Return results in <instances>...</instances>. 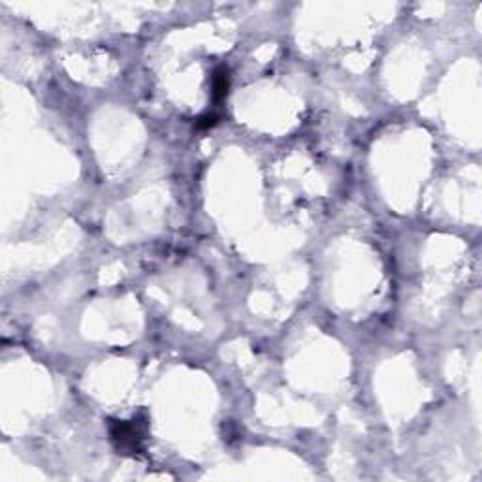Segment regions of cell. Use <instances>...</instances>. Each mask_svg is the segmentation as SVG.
<instances>
[{
	"instance_id": "6da1fadb",
	"label": "cell",
	"mask_w": 482,
	"mask_h": 482,
	"mask_svg": "<svg viewBox=\"0 0 482 482\" xmlns=\"http://www.w3.org/2000/svg\"><path fill=\"white\" fill-rule=\"evenodd\" d=\"M144 422H136V420H130V422H115L112 426V439L115 442V447L123 452H139L141 450V441L146 439L144 437Z\"/></svg>"
},
{
	"instance_id": "7a4b0ae2",
	"label": "cell",
	"mask_w": 482,
	"mask_h": 482,
	"mask_svg": "<svg viewBox=\"0 0 482 482\" xmlns=\"http://www.w3.org/2000/svg\"><path fill=\"white\" fill-rule=\"evenodd\" d=\"M226 93H228V78H226L225 70L221 68L213 78V94H215V98L221 100L225 98Z\"/></svg>"
}]
</instances>
